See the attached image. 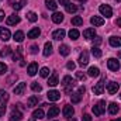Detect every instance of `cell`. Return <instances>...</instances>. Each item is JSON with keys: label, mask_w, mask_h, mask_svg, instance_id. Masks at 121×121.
Wrapping results in <instances>:
<instances>
[{"label": "cell", "mask_w": 121, "mask_h": 121, "mask_svg": "<svg viewBox=\"0 0 121 121\" xmlns=\"http://www.w3.org/2000/svg\"><path fill=\"white\" fill-rule=\"evenodd\" d=\"M99 10H100L101 16H106L107 18L113 16V10H111V7H110L108 4H101V6L99 7Z\"/></svg>", "instance_id": "cell-4"}, {"label": "cell", "mask_w": 121, "mask_h": 121, "mask_svg": "<svg viewBox=\"0 0 121 121\" xmlns=\"http://www.w3.org/2000/svg\"><path fill=\"white\" fill-rule=\"evenodd\" d=\"M82 120L83 121H91V117L89 116V114H85V116L82 117Z\"/></svg>", "instance_id": "cell-49"}, {"label": "cell", "mask_w": 121, "mask_h": 121, "mask_svg": "<svg viewBox=\"0 0 121 121\" xmlns=\"http://www.w3.org/2000/svg\"><path fill=\"white\" fill-rule=\"evenodd\" d=\"M66 68H68L69 70H73V69L76 68V65H75V62H72V60H70V62H68V63H66Z\"/></svg>", "instance_id": "cell-44"}, {"label": "cell", "mask_w": 121, "mask_h": 121, "mask_svg": "<svg viewBox=\"0 0 121 121\" xmlns=\"http://www.w3.org/2000/svg\"><path fill=\"white\" fill-rule=\"evenodd\" d=\"M76 78H78L79 80H85V79H86V75H85L83 72H76Z\"/></svg>", "instance_id": "cell-43"}, {"label": "cell", "mask_w": 121, "mask_h": 121, "mask_svg": "<svg viewBox=\"0 0 121 121\" xmlns=\"http://www.w3.org/2000/svg\"><path fill=\"white\" fill-rule=\"evenodd\" d=\"M104 91V80H100L96 86H93V94H103Z\"/></svg>", "instance_id": "cell-8"}, {"label": "cell", "mask_w": 121, "mask_h": 121, "mask_svg": "<svg viewBox=\"0 0 121 121\" xmlns=\"http://www.w3.org/2000/svg\"><path fill=\"white\" fill-rule=\"evenodd\" d=\"M20 4H21V6H23V7H24V6H26V4H27V0H20Z\"/></svg>", "instance_id": "cell-53"}, {"label": "cell", "mask_w": 121, "mask_h": 121, "mask_svg": "<svg viewBox=\"0 0 121 121\" xmlns=\"http://www.w3.org/2000/svg\"><path fill=\"white\" fill-rule=\"evenodd\" d=\"M110 45L111 47H121V37H111L110 38Z\"/></svg>", "instance_id": "cell-27"}, {"label": "cell", "mask_w": 121, "mask_h": 121, "mask_svg": "<svg viewBox=\"0 0 121 121\" xmlns=\"http://www.w3.org/2000/svg\"><path fill=\"white\" fill-rule=\"evenodd\" d=\"M66 3H68V0H59V4H63V6H66Z\"/></svg>", "instance_id": "cell-54"}, {"label": "cell", "mask_w": 121, "mask_h": 121, "mask_svg": "<svg viewBox=\"0 0 121 121\" xmlns=\"http://www.w3.org/2000/svg\"><path fill=\"white\" fill-rule=\"evenodd\" d=\"M69 52H70V49H69V47L68 45H65V44H62L59 47V54L62 56H68L69 55Z\"/></svg>", "instance_id": "cell-28"}, {"label": "cell", "mask_w": 121, "mask_h": 121, "mask_svg": "<svg viewBox=\"0 0 121 121\" xmlns=\"http://www.w3.org/2000/svg\"><path fill=\"white\" fill-rule=\"evenodd\" d=\"M116 1H121V0H116Z\"/></svg>", "instance_id": "cell-60"}, {"label": "cell", "mask_w": 121, "mask_h": 121, "mask_svg": "<svg viewBox=\"0 0 121 121\" xmlns=\"http://www.w3.org/2000/svg\"><path fill=\"white\" fill-rule=\"evenodd\" d=\"M111 121H121V117L120 118H117V120H111Z\"/></svg>", "instance_id": "cell-55"}, {"label": "cell", "mask_w": 121, "mask_h": 121, "mask_svg": "<svg viewBox=\"0 0 121 121\" xmlns=\"http://www.w3.org/2000/svg\"><path fill=\"white\" fill-rule=\"evenodd\" d=\"M6 23H7V26H16V24L20 23V17H18L17 14H11V16L7 17Z\"/></svg>", "instance_id": "cell-7"}, {"label": "cell", "mask_w": 121, "mask_h": 121, "mask_svg": "<svg viewBox=\"0 0 121 121\" xmlns=\"http://www.w3.org/2000/svg\"><path fill=\"white\" fill-rule=\"evenodd\" d=\"M20 58H21V52H18V51H17V52L13 55V60H18Z\"/></svg>", "instance_id": "cell-47"}, {"label": "cell", "mask_w": 121, "mask_h": 121, "mask_svg": "<svg viewBox=\"0 0 121 121\" xmlns=\"http://www.w3.org/2000/svg\"><path fill=\"white\" fill-rule=\"evenodd\" d=\"M47 97H48V100H51V101H58L60 99V93L58 90H49L47 93Z\"/></svg>", "instance_id": "cell-5"}, {"label": "cell", "mask_w": 121, "mask_h": 121, "mask_svg": "<svg viewBox=\"0 0 121 121\" xmlns=\"http://www.w3.org/2000/svg\"><path fill=\"white\" fill-rule=\"evenodd\" d=\"M13 9H14L16 11H18V10H21V9H23V6H21L20 3H16V4H13Z\"/></svg>", "instance_id": "cell-48"}, {"label": "cell", "mask_w": 121, "mask_h": 121, "mask_svg": "<svg viewBox=\"0 0 121 121\" xmlns=\"http://www.w3.org/2000/svg\"><path fill=\"white\" fill-rule=\"evenodd\" d=\"M52 21L56 23V24H60V23L63 21V14H62V13H58V11H55V13L52 14Z\"/></svg>", "instance_id": "cell-23"}, {"label": "cell", "mask_w": 121, "mask_h": 121, "mask_svg": "<svg viewBox=\"0 0 121 121\" xmlns=\"http://www.w3.org/2000/svg\"><path fill=\"white\" fill-rule=\"evenodd\" d=\"M79 91H80V93L83 94V93L86 91V89H85V86H80V87H79Z\"/></svg>", "instance_id": "cell-52"}, {"label": "cell", "mask_w": 121, "mask_h": 121, "mask_svg": "<svg viewBox=\"0 0 121 121\" xmlns=\"http://www.w3.org/2000/svg\"><path fill=\"white\" fill-rule=\"evenodd\" d=\"M31 121H35V118H34V117H32V118H31Z\"/></svg>", "instance_id": "cell-59"}, {"label": "cell", "mask_w": 121, "mask_h": 121, "mask_svg": "<svg viewBox=\"0 0 121 121\" xmlns=\"http://www.w3.org/2000/svg\"><path fill=\"white\" fill-rule=\"evenodd\" d=\"M78 1H82V3H83V1H86V0H78Z\"/></svg>", "instance_id": "cell-58"}, {"label": "cell", "mask_w": 121, "mask_h": 121, "mask_svg": "<svg viewBox=\"0 0 121 121\" xmlns=\"http://www.w3.org/2000/svg\"><path fill=\"white\" fill-rule=\"evenodd\" d=\"M118 110H120V107H118V104H117V103H110V104H108V113H110L111 116L117 114V113H118Z\"/></svg>", "instance_id": "cell-20"}, {"label": "cell", "mask_w": 121, "mask_h": 121, "mask_svg": "<svg viewBox=\"0 0 121 121\" xmlns=\"http://www.w3.org/2000/svg\"><path fill=\"white\" fill-rule=\"evenodd\" d=\"M27 72H28V75H30V76H34V75L38 72V65H37L35 62L30 63V65H28V69H27Z\"/></svg>", "instance_id": "cell-18"}, {"label": "cell", "mask_w": 121, "mask_h": 121, "mask_svg": "<svg viewBox=\"0 0 121 121\" xmlns=\"http://www.w3.org/2000/svg\"><path fill=\"white\" fill-rule=\"evenodd\" d=\"M6 72H7V65L0 62V75H4Z\"/></svg>", "instance_id": "cell-42"}, {"label": "cell", "mask_w": 121, "mask_h": 121, "mask_svg": "<svg viewBox=\"0 0 121 121\" xmlns=\"http://www.w3.org/2000/svg\"><path fill=\"white\" fill-rule=\"evenodd\" d=\"M51 54H52V44L51 42H45V45H44V55L49 56Z\"/></svg>", "instance_id": "cell-29"}, {"label": "cell", "mask_w": 121, "mask_h": 121, "mask_svg": "<svg viewBox=\"0 0 121 121\" xmlns=\"http://www.w3.org/2000/svg\"><path fill=\"white\" fill-rule=\"evenodd\" d=\"M59 83V80H58V73L56 72H54L51 76H49V79H48V86H56Z\"/></svg>", "instance_id": "cell-12"}, {"label": "cell", "mask_w": 121, "mask_h": 121, "mask_svg": "<svg viewBox=\"0 0 121 121\" xmlns=\"http://www.w3.org/2000/svg\"><path fill=\"white\" fill-rule=\"evenodd\" d=\"M10 37H11L10 31L7 30V28H4V27H0V38H1L3 41H9Z\"/></svg>", "instance_id": "cell-13"}, {"label": "cell", "mask_w": 121, "mask_h": 121, "mask_svg": "<svg viewBox=\"0 0 121 121\" xmlns=\"http://www.w3.org/2000/svg\"><path fill=\"white\" fill-rule=\"evenodd\" d=\"M44 110L42 108H37V110H34V113H32V117L35 118V120H41V118H44Z\"/></svg>", "instance_id": "cell-25"}, {"label": "cell", "mask_w": 121, "mask_h": 121, "mask_svg": "<svg viewBox=\"0 0 121 121\" xmlns=\"http://www.w3.org/2000/svg\"><path fill=\"white\" fill-rule=\"evenodd\" d=\"M107 66H108V69L110 70H113V72H118L120 70V62L116 59V58H110V59L107 60Z\"/></svg>", "instance_id": "cell-3"}, {"label": "cell", "mask_w": 121, "mask_h": 121, "mask_svg": "<svg viewBox=\"0 0 121 121\" xmlns=\"http://www.w3.org/2000/svg\"><path fill=\"white\" fill-rule=\"evenodd\" d=\"M59 114V107H56V106H51L49 107V110H48V117L51 118V117H56Z\"/></svg>", "instance_id": "cell-21"}, {"label": "cell", "mask_w": 121, "mask_h": 121, "mask_svg": "<svg viewBox=\"0 0 121 121\" xmlns=\"http://www.w3.org/2000/svg\"><path fill=\"white\" fill-rule=\"evenodd\" d=\"M118 56H120V58H121V51H120V52H118Z\"/></svg>", "instance_id": "cell-57"}, {"label": "cell", "mask_w": 121, "mask_h": 121, "mask_svg": "<svg viewBox=\"0 0 121 121\" xmlns=\"http://www.w3.org/2000/svg\"><path fill=\"white\" fill-rule=\"evenodd\" d=\"M116 26H117V27H121V18H117V20H116Z\"/></svg>", "instance_id": "cell-51"}, {"label": "cell", "mask_w": 121, "mask_h": 121, "mask_svg": "<svg viewBox=\"0 0 121 121\" xmlns=\"http://www.w3.org/2000/svg\"><path fill=\"white\" fill-rule=\"evenodd\" d=\"M72 24H73V26H82V24H83V18L79 17V16H75V17L72 18Z\"/></svg>", "instance_id": "cell-34"}, {"label": "cell", "mask_w": 121, "mask_h": 121, "mask_svg": "<svg viewBox=\"0 0 121 121\" xmlns=\"http://www.w3.org/2000/svg\"><path fill=\"white\" fill-rule=\"evenodd\" d=\"M65 30H56L52 32V38L54 39H56V41H60V39H63L65 38Z\"/></svg>", "instance_id": "cell-15"}, {"label": "cell", "mask_w": 121, "mask_h": 121, "mask_svg": "<svg viewBox=\"0 0 121 121\" xmlns=\"http://www.w3.org/2000/svg\"><path fill=\"white\" fill-rule=\"evenodd\" d=\"M27 18H28V20H30L31 23H35V21H37V18H38V17H37V14H35V13H34V11H28V14H27Z\"/></svg>", "instance_id": "cell-37"}, {"label": "cell", "mask_w": 121, "mask_h": 121, "mask_svg": "<svg viewBox=\"0 0 121 121\" xmlns=\"http://www.w3.org/2000/svg\"><path fill=\"white\" fill-rule=\"evenodd\" d=\"M83 37L86 38V39H93L94 37H96V31L94 28H87V30L83 31Z\"/></svg>", "instance_id": "cell-17"}, {"label": "cell", "mask_w": 121, "mask_h": 121, "mask_svg": "<svg viewBox=\"0 0 121 121\" xmlns=\"http://www.w3.org/2000/svg\"><path fill=\"white\" fill-rule=\"evenodd\" d=\"M45 6H47L49 10H52V11H55V10L58 9V4H56L55 0H45Z\"/></svg>", "instance_id": "cell-26"}, {"label": "cell", "mask_w": 121, "mask_h": 121, "mask_svg": "<svg viewBox=\"0 0 121 121\" xmlns=\"http://www.w3.org/2000/svg\"><path fill=\"white\" fill-rule=\"evenodd\" d=\"M93 44H94L96 47H97V45H100V44H101V38H100V37H96V38H93Z\"/></svg>", "instance_id": "cell-45"}, {"label": "cell", "mask_w": 121, "mask_h": 121, "mask_svg": "<svg viewBox=\"0 0 121 121\" xmlns=\"http://www.w3.org/2000/svg\"><path fill=\"white\" fill-rule=\"evenodd\" d=\"M6 103L7 101H0V117L4 114V111H6Z\"/></svg>", "instance_id": "cell-41"}, {"label": "cell", "mask_w": 121, "mask_h": 121, "mask_svg": "<svg viewBox=\"0 0 121 121\" xmlns=\"http://www.w3.org/2000/svg\"><path fill=\"white\" fill-rule=\"evenodd\" d=\"M62 86L65 87V91H66V93H70L72 87L75 86V80H73L70 76H65V78L62 79Z\"/></svg>", "instance_id": "cell-1"}, {"label": "cell", "mask_w": 121, "mask_h": 121, "mask_svg": "<svg viewBox=\"0 0 121 121\" xmlns=\"http://www.w3.org/2000/svg\"><path fill=\"white\" fill-rule=\"evenodd\" d=\"M120 89V85L118 83H116V82H110V83H107V91L110 93V94H116L117 91Z\"/></svg>", "instance_id": "cell-6"}, {"label": "cell", "mask_w": 121, "mask_h": 121, "mask_svg": "<svg viewBox=\"0 0 121 121\" xmlns=\"http://www.w3.org/2000/svg\"><path fill=\"white\" fill-rule=\"evenodd\" d=\"M39 34H41V30H39L38 27H35V28H32V30L28 31L27 37L31 38V39H35V38H38V37H39Z\"/></svg>", "instance_id": "cell-14"}, {"label": "cell", "mask_w": 121, "mask_h": 121, "mask_svg": "<svg viewBox=\"0 0 121 121\" xmlns=\"http://www.w3.org/2000/svg\"><path fill=\"white\" fill-rule=\"evenodd\" d=\"M120 97H121V94H120Z\"/></svg>", "instance_id": "cell-61"}, {"label": "cell", "mask_w": 121, "mask_h": 121, "mask_svg": "<svg viewBox=\"0 0 121 121\" xmlns=\"http://www.w3.org/2000/svg\"><path fill=\"white\" fill-rule=\"evenodd\" d=\"M10 52H11V48H10V47H4V48L0 51V56H1V58H4V56H7Z\"/></svg>", "instance_id": "cell-35"}, {"label": "cell", "mask_w": 121, "mask_h": 121, "mask_svg": "<svg viewBox=\"0 0 121 121\" xmlns=\"http://www.w3.org/2000/svg\"><path fill=\"white\" fill-rule=\"evenodd\" d=\"M91 111L94 113V116H97V117H100V116H103V113L106 111V103L104 101H100L99 104H96V106H93V108H91Z\"/></svg>", "instance_id": "cell-2"}, {"label": "cell", "mask_w": 121, "mask_h": 121, "mask_svg": "<svg viewBox=\"0 0 121 121\" xmlns=\"http://www.w3.org/2000/svg\"><path fill=\"white\" fill-rule=\"evenodd\" d=\"M91 54H93L94 58H100V56H101V51H100L97 47H93V48H91Z\"/></svg>", "instance_id": "cell-36"}, {"label": "cell", "mask_w": 121, "mask_h": 121, "mask_svg": "<svg viewBox=\"0 0 121 121\" xmlns=\"http://www.w3.org/2000/svg\"><path fill=\"white\" fill-rule=\"evenodd\" d=\"M30 52L31 54H37V52H38V45H31Z\"/></svg>", "instance_id": "cell-46"}, {"label": "cell", "mask_w": 121, "mask_h": 121, "mask_svg": "<svg viewBox=\"0 0 121 121\" xmlns=\"http://www.w3.org/2000/svg\"><path fill=\"white\" fill-rule=\"evenodd\" d=\"M26 87H27V85H26L24 82H21V83H18V85L14 87V93H16V94H23L24 90H26Z\"/></svg>", "instance_id": "cell-22"}, {"label": "cell", "mask_w": 121, "mask_h": 121, "mask_svg": "<svg viewBox=\"0 0 121 121\" xmlns=\"http://www.w3.org/2000/svg\"><path fill=\"white\" fill-rule=\"evenodd\" d=\"M65 7H66V11H68V13H70V14H72V13H76V11H78V7H76L75 4L69 3V1L66 3V6H65Z\"/></svg>", "instance_id": "cell-32"}, {"label": "cell", "mask_w": 121, "mask_h": 121, "mask_svg": "<svg viewBox=\"0 0 121 121\" xmlns=\"http://www.w3.org/2000/svg\"><path fill=\"white\" fill-rule=\"evenodd\" d=\"M68 121H76V120H75V118H69Z\"/></svg>", "instance_id": "cell-56"}, {"label": "cell", "mask_w": 121, "mask_h": 121, "mask_svg": "<svg viewBox=\"0 0 121 121\" xmlns=\"http://www.w3.org/2000/svg\"><path fill=\"white\" fill-rule=\"evenodd\" d=\"M79 35H80V32L76 30V28H73V30L69 31V37H70V39H78Z\"/></svg>", "instance_id": "cell-33"}, {"label": "cell", "mask_w": 121, "mask_h": 121, "mask_svg": "<svg viewBox=\"0 0 121 121\" xmlns=\"http://www.w3.org/2000/svg\"><path fill=\"white\" fill-rule=\"evenodd\" d=\"M23 118V113L21 111H18V110H16V107L13 108V111H11V117H10V121H20Z\"/></svg>", "instance_id": "cell-11"}, {"label": "cell", "mask_w": 121, "mask_h": 121, "mask_svg": "<svg viewBox=\"0 0 121 121\" xmlns=\"http://www.w3.org/2000/svg\"><path fill=\"white\" fill-rule=\"evenodd\" d=\"M7 100H9V94H7V91L0 90V101H7Z\"/></svg>", "instance_id": "cell-39"}, {"label": "cell", "mask_w": 121, "mask_h": 121, "mask_svg": "<svg viewBox=\"0 0 121 121\" xmlns=\"http://www.w3.org/2000/svg\"><path fill=\"white\" fill-rule=\"evenodd\" d=\"M39 75H41L42 78H48V76H49V69H48V68H42V69L39 70Z\"/></svg>", "instance_id": "cell-40"}, {"label": "cell", "mask_w": 121, "mask_h": 121, "mask_svg": "<svg viewBox=\"0 0 121 121\" xmlns=\"http://www.w3.org/2000/svg\"><path fill=\"white\" fill-rule=\"evenodd\" d=\"M62 113H63V116H65V117L70 118V117L73 116L75 110H73V107H72V106H65V107H63V110H62Z\"/></svg>", "instance_id": "cell-16"}, {"label": "cell", "mask_w": 121, "mask_h": 121, "mask_svg": "<svg viewBox=\"0 0 121 121\" xmlns=\"http://www.w3.org/2000/svg\"><path fill=\"white\" fill-rule=\"evenodd\" d=\"M79 63H80L82 66H86V65L89 63V54H87V51H83V52L79 55Z\"/></svg>", "instance_id": "cell-10"}, {"label": "cell", "mask_w": 121, "mask_h": 121, "mask_svg": "<svg viewBox=\"0 0 121 121\" xmlns=\"http://www.w3.org/2000/svg\"><path fill=\"white\" fill-rule=\"evenodd\" d=\"M31 89H32V91H39L42 90V87H41V85L39 83H37V82H34V83H31Z\"/></svg>", "instance_id": "cell-38"}, {"label": "cell", "mask_w": 121, "mask_h": 121, "mask_svg": "<svg viewBox=\"0 0 121 121\" xmlns=\"http://www.w3.org/2000/svg\"><path fill=\"white\" fill-rule=\"evenodd\" d=\"M38 104V97L37 96H31L30 99L27 100V107H34Z\"/></svg>", "instance_id": "cell-31"}, {"label": "cell", "mask_w": 121, "mask_h": 121, "mask_svg": "<svg viewBox=\"0 0 121 121\" xmlns=\"http://www.w3.org/2000/svg\"><path fill=\"white\" fill-rule=\"evenodd\" d=\"M90 23L94 26V27H100V26L104 24V18L100 17V16H93V17L90 18Z\"/></svg>", "instance_id": "cell-9"}, {"label": "cell", "mask_w": 121, "mask_h": 121, "mask_svg": "<svg viewBox=\"0 0 121 121\" xmlns=\"http://www.w3.org/2000/svg\"><path fill=\"white\" fill-rule=\"evenodd\" d=\"M80 100H82V93H80V91H76V93L72 94V103H73V104L80 103Z\"/></svg>", "instance_id": "cell-30"}, {"label": "cell", "mask_w": 121, "mask_h": 121, "mask_svg": "<svg viewBox=\"0 0 121 121\" xmlns=\"http://www.w3.org/2000/svg\"><path fill=\"white\" fill-rule=\"evenodd\" d=\"M3 20H4V11L0 10V21H3Z\"/></svg>", "instance_id": "cell-50"}, {"label": "cell", "mask_w": 121, "mask_h": 121, "mask_svg": "<svg viewBox=\"0 0 121 121\" xmlns=\"http://www.w3.org/2000/svg\"><path fill=\"white\" fill-rule=\"evenodd\" d=\"M87 75L91 76V78L99 76V75H100V69H99L97 66H90V68H89V70H87Z\"/></svg>", "instance_id": "cell-24"}, {"label": "cell", "mask_w": 121, "mask_h": 121, "mask_svg": "<svg viewBox=\"0 0 121 121\" xmlns=\"http://www.w3.org/2000/svg\"><path fill=\"white\" fill-rule=\"evenodd\" d=\"M24 38H26V35H24L23 31H17V32H14V35H13V39H14L16 42H23Z\"/></svg>", "instance_id": "cell-19"}]
</instances>
